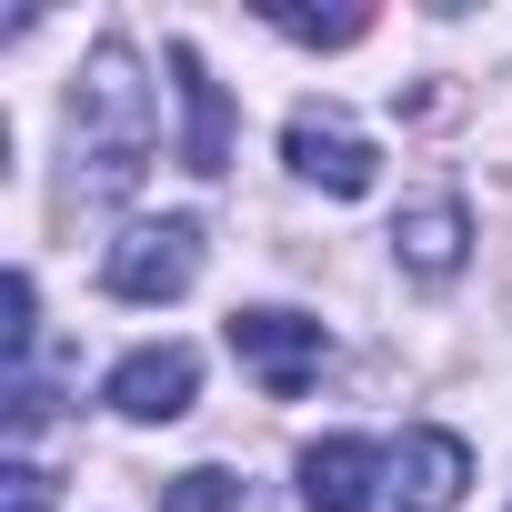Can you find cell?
<instances>
[{
  "label": "cell",
  "mask_w": 512,
  "mask_h": 512,
  "mask_svg": "<svg viewBox=\"0 0 512 512\" xmlns=\"http://www.w3.org/2000/svg\"><path fill=\"white\" fill-rule=\"evenodd\" d=\"M171 81H181V171H231V91L211 81V61L191 41H171Z\"/></svg>",
  "instance_id": "52a82bcc"
},
{
  "label": "cell",
  "mask_w": 512,
  "mask_h": 512,
  "mask_svg": "<svg viewBox=\"0 0 512 512\" xmlns=\"http://www.w3.org/2000/svg\"><path fill=\"white\" fill-rule=\"evenodd\" d=\"M161 512H241V482H231L221 462H191V472L161 482Z\"/></svg>",
  "instance_id": "8fae6325"
},
{
  "label": "cell",
  "mask_w": 512,
  "mask_h": 512,
  "mask_svg": "<svg viewBox=\"0 0 512 512\" xmlns=\"http://www.w3.org/2000/svg\"><path fill=\"white\" fill-rule=\"evenodd\" d=\"M191 392H201V352H191V342H141V352L111 362V382H101V402H111L121 422H181Z\"/></svg>",
  "instance_id": "5b68a950"
},
{
  "label": "cell",
  "mask_w": 512,
  "mask_h": 512,
  "mask_svg": "<svg viewBox=\"0 0 512 512\" xmlns=\"http://www.w3.org/2000/svg\"><path fill=\"white\" fill-rule=\"evenodd\" d=\"M392 251H402V272H422V282H452V272H462V251H472V221H462V201H422V211H402V221H392Z\"/></svg>",
  "instance_id": "9c48e42d"
},
{
  "label": "cell",
  "mask_w": 512,
  "mask_h": 512,
  "mask_svg": "<svg viewBox=\"0 0 512 512\" xmlns=\"http://www.w3.org/2000/svg\"><path fill=\"white\" fill-rule=\"evenodd\" d=\"M382 462H392V452H372L362 432L312 442V452H302V512H362L372 482H382Z\"/></svg>",
  "instance_id": "ba28073f"
},
{
  "label": "cell",
  "mask_w": 512,
  "mask_h": 512,
  "mask_svg": "<svg viewBox=\"0 0 512 512\" xmlns=\"http://www.w3.org/2000/svg\"><path fill=\"white\" fill-rule=\"evenodd\" d=\"M221 332H231L241 372L262 382L272 402H302V392H312V372H322V352H332V332H322L312 312H272V302H262V312H231Z\"/></svg>",
  "instance_id": "3957f363"
},
{
  "label": "cell",
  "mask_w": 512,
  "mask_h": 512,
  "mask_svg": "<svg viewBox=\"0 0 512 512\" xmlns=\"http://www.w3.org/2000/svg\"><path fill=\"white\" fill-rule=\"evenodd\" d=\"M151 171V81L131 41H101L81 91H71V191L81 201H131Z\"/></svg>",
  "instance_id": "6da1fadb"
},
{
  "label": "cell",
  "mask_w": 512,
  "mask_h": 512,
  "mask_svg": "<svg viewBox=\"0 0 512 512\" xmlns=\"http://www.w3.org/2000/svg\"><path fill=\"white\" fill-rule=\"evenodd\" d=\"M191 272H201V221H191V211H171V221H131V231L111 241V262H101L111 302H181Z\"/></svg>",
  "instance_id": "7a4b0ae2"
},
{
  "label": "cell",
  "mask_w": 512,
  "mask_h": 512,
  "mask_svg": "<svg viewBox=\"0 0 512 512\" xmlns=\"http://www.w3.org/2000/svg\"><path fill=\"white\" fill-rule=\"evenodd\" d=\"M0 352H11V372H31V342H41V292H31V272H11V292H0Z\"/></svg>",
  "instance_id": "7c38bea8"
},
{
  "label": "cell",
  "mask_w": 512,
  "mask_h": 512,
  "mask_svg": "<svg viewBox=\"0 0 512 512\" xmlns=\"http://www.w3.org/2000/svg\"><path fill=\"white\" fill-rule=\"evenodd\" d=\"M282 41H312V51H352L362 31H372V11H282V0H272V11H262Z\"/></svg>",
  "instance_id": "30bf717a"
},
{
  "label": "cell",
  "mask_w": 512,
  "mask_h": 512,
  "mask_svg": "<svg viewBox=\"0 0 512 512\" xmlns=\"http://www.w3.org/2000/svg\"><path fill=\"white\" fill-rule=\"evenodd\" d=\"M282 161L312 181V191H332V201H362L372 181H382V151L342 121V111H292V131H282Z\"/></svg>",
  "instance_id": "277c9868"
},
{
  "label": "cell",
  "mask_w": 512,
  "mask_h": 512,
  "mask_svg": "<svg viewBox=\"0 0 512 512\" xmlns=\"http://www.w3.org/2000/svg\"><path fill=\"white\" fill-rule=\"evenodd\" d=\"M382 492H392V512H452L462 492H472V442L462 432H402V452L382 462Z\"/></svg>",
  "instance_id": "8992f818"
},
{
  "label": "cell",
  "mask_w": 512,
  "mask_h": 512,
  "mask_svg": "<svg viewBox=\"0 0 512 512\" xmlns=\"http://www.w3.org/2000/svg\"><path fill=\"white\" fill-rule=\"evenodd\" d=\"M0 512H51V472L41 462H11V472H0Z\"/></svg>",
  "instance_id": "4fadbf2b"
}]
</instances>
